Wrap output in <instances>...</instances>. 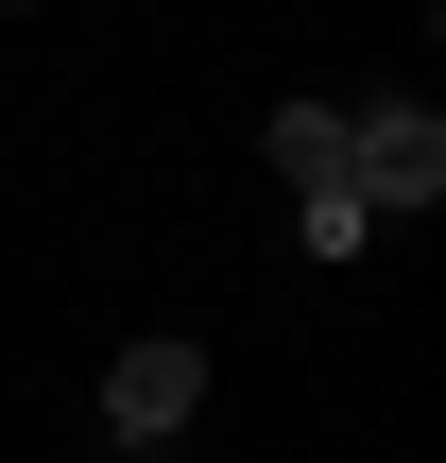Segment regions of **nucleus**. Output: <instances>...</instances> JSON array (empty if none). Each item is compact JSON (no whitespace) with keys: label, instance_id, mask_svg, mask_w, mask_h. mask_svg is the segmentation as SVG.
<instances>
[{"label":"nucleus","instance_id":"1","mask_svg":"<svg viewBox=\"0 0 446 463\" xmlns=\"http://www.w3.org/2000/svg\"><path fill=\"white\" fill-rule=\"evenodd\" d=\"M275 189H292V241L309 258H361V189H344V103H275Z\"/></svg>","mask_w":446,"mask_h":463},{"label":"nucleus","instance_id":"2","mask_svg":"<svg viewBox=\"0 0 446 463\" xmlns=\"http://www.w3.org/2000/svg\"><path fill=\"white\" fill-rule=\"evenodd\" d=\"M344 189H361V223H413L446 189V120L430 103H344Z\"/></svg>","mask_w":446,"mask_h":463},{"label":"nucleus","instance_id":"3","mask_svg":"<svg viewBox=\"0 0 446 463\" xmlns=\"http://www.w3.org/2000/svg\"><path fill=\"white\" fill-rule=\"evenodd\" d=\"M189 412H206V344H172V326H155V344H120V361H103V430H120V447H172Z\"/></svg>","mask_w":446,"mask_h":463}]
</instances>
